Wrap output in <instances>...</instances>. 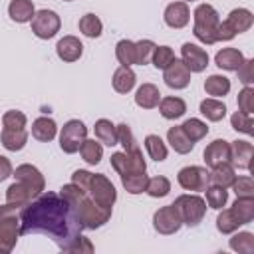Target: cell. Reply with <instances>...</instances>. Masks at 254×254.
<instances>
[{
    "instance_id": "cell-17",
    "label": "cell",
    "mask_w": 254,
    "mask_h": 254,
    "mask_svg": "<svg viewBox=\"0 0 254 254\" xmlns=\"http://www.w3.org/2000/svg\"><path fill=\"white\" fill-rule=\"evenodd\" d=\"M254 147L248 141H232L230 143V165L236 169H252Z\"/></svg>"
},
{
    "instance_id": "cell-30",
    "label": "cell",
    "mask_w": 254,
    "mask_h": 254,
    "mask_svg": "<svg viewBox=\"0 0 254 254\" xmlns=\"http://www.w3.org/2000/svg\"><path fill=\"white\" fill-rule=\"evenodd\" d=\"M0 141L4 145V149L8 151H22L28 143V133L26 129H2V135H0Z\"/></svg>"
},
{
    "instance_id": "cell-40",
    "label": "cell",
    "mask_w": 254,
    "mask_h": 254,
    "mask_svg": "<svg viewBox=\"0 0 254 254\" xmlns=\"http://www.w3.org/2000/svg\"><path fill=\"white\" fill-rule=\"evenodd\" d=\"M79 32L87 38H99L103 32V22L95 14H85L79 18Z\"/></svg>"
},
{
    "instance_id": "cell-23",
    "label": "cell",
    "mask_w": 254,
    "mask_h": 254,
    "mask_svg": "<svg viewBox=\"0 0 254 254\" xmlns=\"http://www.w3.org/2000/svg\"><path fill=\"white\" fill-rule=\"evenodd\" d=\"M137 83V73L131 69V67H125V65H119L115 71H113V77H111V85L117 93H129Z\"/></svg>"
},
{
    "instance_id": "cell-14",
    "label": "cell",
    "mask_w": 254,
    "mask_h": 254,
    "mask_svg": "<svg viewBox=\"0 0 254 254\" xmlns=\"http://www.w3.org/2000/svg\"><path fill=\"white\" fill-rule=\"evenodd\" d=\"M163 79L167 87L171 89H185L190 83V69L185 65L183 60H173L165 69H163Z\"/></svg>"
},
{
    "instance_id": "cell-25",
    "label": "cell",
    "mask_w": 254,
    "mask_h": 254,
    "mask_svg": "<svg viewBox=\"0 0 254 254\" xmlns=\"http://www.w3.org/2000/svg\"><path fill=\"white\" fill-rule=\"evenodd\" d=\"M212 171L208 173V185H216V187H222V189H228L236 175H234V167L230 163H220V165H214L210 167Z\"/></svg>"
},
{
    "instance_id": "cell-38",
    "label": "cell",
    "mask_w": 254,
    "mask_h": 254,
    "mask_svg": "<svg viewBox=\"0 0 254 254\" xmlns=\"http://www.w3.org/2000/svg\"><path fill=\"white\" fill-rule=\"evenodd\" d=\"M79 153H81V159L87 165H97L103 159V147L95 139H85L81 143V147H79Z\"/></svg>"
},
{
    "instance_id": "cell-19",
    "label": "cell",
    "mask_w": 254,
    "mask_h": 254,
    "mask_svg": "<svg viewBox=\"0 0 254 254\" xmlns=\"http://www.w3.org/2000/svg\"><path fill=\"white\" fill-rule=\"evenodd\" d=\"M202 157H204V163L208 167H214L220 163H230V143L224 139H216V141L206 145Z\"/></svg>"
},
{
    "instance_id": "cell-18",
    "label": "cell",
    "mask_w": 254,
    "mask_h": 254,
    "mask_svg": "<svg viewBox=\"0 0 254 254\" xmlns=\"http://www.w3.org/2000/svg\"><path fill=\"white\" fill-rule=\"evenodd\" d=\"M56 54L62 62H77L83 54V44L75 36H64L56 44Z\"/></svg>"
},
{
    "instance_id": "cell-15",
    "label": "cell",
    "mask_w": 254,
    "mask_h": 254,
    "mask_svg": "<svg viewBox=\"0 0 254 254\" xmlns=\"http://www.w3.org/2000/svg\"><path fill=\"white\" fill-rule=\"evenodd\" d=\"M42 192L38 189H34L32 185H28L24 181H16L6 189V202H10V204H14L18 208H24L26 204H30Z\"/></svg>"
},
{
    "instance_id": "cell-57",
    "label": "cell",
    "mask_w": 254,
    "mask_h": 254,
    "mask_svg": "<svg viewBox=\"0 0 254 254\" xmlns=\"http://www.w3.org/2000/svg\"><path fill=\"white\" fill-rule=\"evenodd\" d=\"M64 2H71V0H64Z\"/></svg>"
},
{
    "instance_id": "cell-31",
    "label": "cell",
    "mask_w": 254,
    "mask_h": 254,
    "mask_svg": "<svg viewBox=\"0 0 254 254\" xmlns=\"http://www.w3.org/2000/svg\"><path fill=\"white\" fill-rule=\"evenodd\" d=\"M230 208L240 224H250L254 218V196H236Z\"/></svg>"
},
{
    "instance_id": "cell-54",
    "label": "cell",
    "mask_w": 254,
    "mask_h": 254,
    "mask_svg": "<svg viewBox=\"0 0 254 254\" xmlns=\"http://www.w3.org/2000/svg\"><path fill=\"white\" fill-rule=\"evenodd\" d=\"M91 175L93 173H89V171H85V169H77V171H73V175H71V183H75V185H79L81 189H89V181H91Z\"/></svg>"
},
{
    "instance_id": "cell-49",
    "label": "cell",
    "mask_w": 254,
    "mask_h": 254,
    "mask_svg": "<svg viewBox=\"0 0 254 254\" xmlns=\"http://www.w3.org/2000/svg\"><path fill=\"white\" fill-rule=\"evenodd\" d=\"M155 46L157 44L153 40H139V42H135V52H137V64L139 65H145V64L151 62Z\"/></svg>"
},
{
    "instance_id": "cell-2",
    "label": "cell",
    "mask_w": 254,
    "mask_h": 254,
    "mask_svg": "<svg viewBox=\"0 0 254 254\" xmlns=\"http://www.w3.org/2000/svg\"><path fill=\"white\" fill-rule=\"evenodd\" d=\"M192 34L198 42L212 46L218 42V24H220V16L218 12L210 6V4H198L192 12Z\"/></svg>"
},
{
    "instance_id": "cell-53",
    "label": "cell",
    "mask_w": 254,
    "mask_h": 254,
    "mask_svg": "<svg viewBox=\"0 0 254 254\" xmlns=\"http://www.w3.org/2000/svg\"><path fill=\"white\" fill-rule=\"evenodd\" d=\"M236 73H238V81H242L244 85H252L254 83V60L244 58V62L238 65Z\"/></svg>"
},
{
    "instance_id": "cell-9",
    "label": "cell",
    "mask_w": 254,
    "mask_h": 254,
    "mask_svg": "<svg viewBox=\"0 0 254 254\" xmlns=\"http://www.w3.org/2000/svg\"><path fill=\"white\" fill-rule=\"evenodd\" d=\"M87 194L101 206H113L115 200H117V190L113 187V183L97 173V175H91V181H89V189H87Z\"/></svg>"
},
{
    "instance_id": "cell-22",
    "label": "cell",
    "mask_w": 254,
    "mask_h": 254,
    "mask_svg": "<svg viewBox=\"0 0 254 254\" xmlns=\"http://www.w3.org/2000/svg\"><path fill=\"white\" fill-rule=\"evenodd\" d=\"M34 14H36V8H34V2L32 0H12L10 6H8V16L16 24H28V22H32Z\"/></svg>"
},
{
    "instance_id": "cell-48",
    "label": "cell",
    "mask_w": 254,
    "mask_h": 254,
    "mask_svg": "<svg viewBox=\"0 0 254 254\" xmlns=\"http://www.w3.org/2000/svg\"><path fill=\"white\" fill-rule=\"evenodd\" d=\"M26 123H28V119H26V115L22 111L10 109V111H6L2 115V125L6 129H26Z\"/></svg>"
},
{
    "instance_id": "cell-36",
    "label": "cell",
    "mask_w": 254,
    "mask_h": 254,
    "mask_svg": "<svg viewBox=\"0 0 254 254\" xmlns=\"http://www.w3.org/2000/svg\"><path fill=\"white\" fill-rule=\"evenodd\" d=\"M228 246L234 250V252H240V254H252L254 252V234L252 232H232V238L228 240Z\"/></svg>"
},
{
    "instance_id": "cell-47",
    "label": "cell",
    "mask_w": 254,
    "mask_h": 254,
    "mask_svg": "<svg viewBox=\"0 0 254 254\" xmlns=\"http://www.w3.org/2000/svg\"><path fill=\"white\" fill-rule=\"evenodd\" d=\"M173 60H175L173 48H169V46H155L153 56H151V64H153L157 69H165Z\"/></svg>"
},
{
    "instance_id": "cell-34",
    "label": "cell",
    "mask_w": 254,
    "mask_h": 254,
    "mask_svg": "<svg viewBox=\"0 0 254 254\" xmlns=\"http://www.w3.org/2000/svg\"><path fill=\"white\" fill-rule=\"evenodd\" d=\"M200 113L208 121H222L226 115V105L218 97H208V99L200 101Z\"/></svg>"
},
{
    "instance_id": "cell-43",
    "label": "cell",
    "mask_w": 254,
    "mask_h": 254,
    "mask_svg": "<svg viewBox=\"0 0 254 254\" xmlns=\"http://www.w3.org/2000/svg\"><path fill=\"white\" fill-rule=\"evenodd\" d=\"M204 192H206V200H204V202H206L210 208H214V210H220V208L228 202V190L222 189V187L210 185V187L204 189Z\"/></svg>"
},
{
    "instance_id": "cell-24",
    "label": "cell",
    "mask_w": 254,
    "mask_h": 254,
    "mask_svg": "<svg viewBox=\"0 0 254 254\" xmlns=\"http://www.w3.org/2000/svg\"><path fill=\"white\" fill-rule=\"evenodd\" d=\"M58 135V125L52 117H38L32 121V137L42 141V143H50L54 137Z\"/></svg>"
},
{
    "instance_id": "cell-20",
    "label": "cell",
    "mask_w": 254,
    "mask_h": 254,
    "mask_svg": "<svg viewBox=\"0 0 254 254\" xmlns=\"http://www.w3.org/2000/svg\"><path fill=\"white\" fill-rule=\"evenodd\" d=\"M242 62H244V54L238 48H222L214 56V64L218 65V69L224 71H236Z\"/></svg>"
},
{
    "instance_id": "cell-46",
    "label": "cell",
    "mask_w": 254,
    "mask_h": 254,
    "mask_svg": "<svg viewBox=\"0 0 254 254\" xmlns=\"http://www.w3.org/2000/svg\"><path fill=\"white\" fill-rule=\"evenodd\" d=\"M60 196H62L64 200H67L69 204L77 206V204L87 196V190L81 189V187L75 185V183H67V185H64V187L60 189Z\"/></svg>"
},
{
    "instance_id": "cell-35",
    "label": "cell",
    "mask_w": 254,
    "mask_h": 254,
    "mask_svg": "<svg viewBox=\"0 0 254 254\" xmlns=\"http://www.w3.org/2000/svg\"><path fill=\"white\" fill-rule=\"evenodd\" d=\"M115 58L121 65L131 67L137 64V52H135V42L131 40H119L115 44Z\"/></svg>"
},
{
    "instance_id": "cell-32",
    "label": "cell",
    "mask_w": 254,
    "mask_h": 254,
    "mask_svg": "<svg viewBox=\"0 0 254 254\" xmlns=\"http://www.w3.org/2000/svg\"><path fill=\"white\" fill-rule=\"evenodd\" d=\"M119 177H121L123 189L129 194H141V192H145L147 183H149L147 171H143V173H127V175H119Z\"/></svg>"
},
{
    "instance_id": "cell-3",
    "label": "cell",
    "mask_w": 254,
    "mask_h": 254,
    "mask_svg": "<svg viewBox=\"0 0 254 254\" xmlns=\"http://www.w3.org/2000/svg\"><path fill=\"white\" fill-rule=\"evenodd\" d=\"M20 236V208L10 202L0 204V254L12 252Z\"/></svg>"
},
{
    "instance_id": "cell-52",
    "label": "cell",
    "mask_w": 254,
    "mask_h": 254,
    "mask_svg": "<svg viewBox=\"0 0 254 254\" xmlns=\"http://www.w3.org/2000/svg\"><path fill=\"white\" fill-rule=\"evenodd\" d=\"M95 248H93V244H91V240L89 238H85V236H77L64 252H71V254H91Z\"/></svg>"
},
{
    "instance_id": "cell-10",
    "label": "cell",
    "mask_w": 254,
    "mask_h": 254,
    "mask_svg": "<svg viewBox=\"0 0 254 254\" xmlns=\"http://www.w3.org/2000/svg\"><path fill=\"white\" fill-rule=\"evenodd\" d=\"M177 183L190 192H200L208 187V171L206 167H198V165H189L183 167L177 173Z\"/></svg>"
},
{
    "instance_id": "cell-45",
    "label": "cell",
    "mask_w": 254,
    "mask_h": 254,
    "mask_svg": "<svg viewBox=\"0 0 254 254\" xmlns=\"http://www.w3.org/2000/svg\"><path fill=\"white\" fill-rule=\"evenodd\" d=\"M230 125L234 131L238 133H244V135H252L254 133V119L250 113H242V111H234L230 115Z\"/></svg>"
},
{
    "instance_id": "cell-16",
    "label": "cell",
    "mask_w": 254,
    "mask_h": 254,
    "mask_svg": "<svg viewBox=\"0 0 254 254\" xmlns=\"http://www.w3.org/2000/svg\"><path fill=\"white\" fill-rule=\"evenodd\" d=\"M163 20H165V24H167L169 28H173V30L185 28V26L190 22V10H189L187 2H171V4L165 8Z\"/></svg>"
},
{
    "instance_id": "cell-13",
    "label": "cell",
    "mask_w": 254,
    "mask_h": 254,
    "mask_svg": "<svg viewBox=\"0 0 254 254\" xmlns=\"http://www.w3.org/2000/svg\"><path fill=\"white\" fill-rule=\"evenodd\" d=\"M181 60L190 69V73H200L208 65V54H206V50L200 48V46H196V44H190V42H185L181 46Z\"/></svg>"
},
{
    "instance_id": "cell-1",
    "label": "cell",
    "mask_w": 254,
    "mask_h": 254,
    "mask_svg": "<svg viewBox=\"0 0 254 254\" xmlns=\"http://www.w3.org/2000/svg\"><path fill=\"white\" fill-rule=\"evenodd\" d=\"M22 234H46L64 252L83 230L77 206L64 200L58 192H42L20 208Z\"/></svg>"
},
{
    "instance_id": "cell-21",
    "label": "cell",
    "mask_w": 254,
    "mask_h": 254,
    "mask_svg": "<svg viewBox=\"0 0 254 254\" xmlns=\"http://www.w3.org/2000/svg\"><path fill=\"white\" fill-rule=\"evenodd\" d=\"M12 175L16 177V181H24V183L32 185L34 189H38L40 192H44V189H46V179L40 173V169H36L34 165H28V163L18 165Z\"/></svg>"
},
{
    "instance_id": "cell-28",
    "label": "cell",
    "mask_w": 254,
    "mask_h": 254,
    "mask_svg": "<svg viewBox=\"0 0 254 254\" xmlns=\"http://www.w3.org/2000/svg\"><path fill=\"white\" fill-rule=\"evenodd\" d=\"M167 143H169V145L173 147V151L179 153V155H187V153H190V151L194 149V143L183 133L181 125L171 127V129L167 131Z\"/></svg>"
},
{
    "instance_id": "cell-37",
    "label": "cell",
    "mask_w": 254,
    "mask_h": 254,
    "mask_svg": "<svg viewBox=\"0 0 254 254\" xmlns=\"http://www.w3.org/2000/svg\"><path fill=\"white\" fill-rule=\"evenodd\" d=\"M181 129H183V133H185L192 143H196V141H200V139H204V137L208 135V125H206L202 119H196V117L187 119V121L181 125Z\"/></svg>"
},
{
    "instance_id": "cell-26",
    "label": "cell",
    "mask_w": 254,
    "mask_h": 254,
    "mask_svg": "<svg viewBox=\"0 0 254 254\" xmlns=\"http://www.w3.org/2000/svg\"><path fill=\"white\" fill-rule=\"evenodd\" d=\"M161 101V91L153 83H143L135 93V103L143 109H155Z\"/></svg>"
},
{
    "instance_id": "cell-6",
    "label": "cell",
    "mask_w": 254,
    "mask_h": 254,
    "mask_svg": "<svg viewBox=\"0 0 254 254\" xmlns=\"http://www.w3.org/2000/svg\"><path fill=\"white\" fill-rule=\"evenodd\" d=\"M111 210H113V206H101V204H97L89 194L77 204L79 220H81L83 228H89V230L101 228V226L111 218Z\"/></svg>"
},
{
    "instance_id": "cell-51",
    "label": "cell",
    "mask_w": 254,
    "mask_h": 254,
    "mask_svg": "<svg viewBox=\"0 0 254 254\" xmlns=\"http://www.w3.org/2000/svg\"><path fill=\"white\" fill-rule=\"evenodd\" d=\"M230 187H232V190L236 192V196H254V181H252V177H248V175L236 177Z\"/></svg>"
},
{
    "instance_id": "cell-27",
    "label": "cell",
    "mask_w": 254,
    "mask_h": 254,
    "mask_svg": "<svg viewBox=\"0 0 254 254\" xmlns=\"http://www.w3.org/2000/svg\"><path fill=\"white\" fill-rule=\"evenodd\" d=\"M157 107H159V111H161V115L165 119H179L187 111V103L181 97H175V95L161 97V101H159Z\"/></svg>"
},
{
    "instance_id": "cell-11",
    "label": "cell",
    "mask_w": 254,
    "mask_h": 254,
    "mask_svg": "<svg viewBox=\"0 0 254 254\" xmlns=\"http://www.w3.org/2000/svg\"><path fill=\"white\" fill-rule=\"evenodd\" d=\"M111 167L117 175H127V173H143L147 171V163L143 159V151H119L111 155Z\"/></svg>"
},
{
    "instance_id": "cell-4",
    "label": "cell",
    "mask_w": 254,
    "mask_h": 254,
    "mask_svg": "<svg viewBox=\"0 0 254 254\" xmlns=\"http://www.w3.org/2000/svg\"><path fill=\"white\" fill-rule=\"evenodd\" d=\"M173 206L179 212V218L187 226H198L206 214V202L198 194H181L175 198Z\"/></svg>"
},
{
    "instance_id": "cell-12",
    "label": "cell",
    "mask_w": 254,
    "mask_h": 254,
    "mask_svg": "<svg viewBox=\"0 0 254 254\" xmlns=\"http://www.w3.org/2000/svg\"><path fill=\"white\" fill-rule=\"evenodd\" d=\"M183 226L181 218H179V212L173 204H167V206H161L155 214H153V228L159 232V234H175L179 232Z\"/></svg>"
},
{
    "instance_id": "cell-41",
    "label": "cell",
    "mask_w": 254,
    "mask_h": 254,
    "mask_svg": "<svg viewBox=\"0 0 254 254\" xmlns=\"http://www.w3.org/2000/svg\"><path fill=\"white\" fill-rule=\"evenodd\" d=\"M238 226H242V224L234 216L232 208H220V214L216 216V228H218V232L232 234L234 230H238Z\"/></svg>"
},
{
    "instance_id": "cell-56",
    "label": "cell",
    "mask_w": 254,
    "mask_h": 254,
    "mask_svg": "<svg viewBox=\"0 0 254 254\" xmlns=\"http://www.w3.org/2000/svg\"><path fill=\"white\" fill-rule=\"evenodd\" d=\"M183 2H196V0H183Z\"/></svg>"
},
{
    "instance_id": "cell-55",
    "label": "cell",
    "mask_w": 254,
    "mask_h": 254,
    "mask_svg": "<svg viewBox=\"0 0 254 254\" xmlns=\"http://www.w3.org/2000/svg\"><path fill=\"white\" fill-rule=\"evenodd\" d=\"M12 173H14V167H12L10 159L4 157V155H0V183L6 181L8 177H12Z\"/></svg>"
},
{
    "instance_id": "cell-39",
    "label": "cell",
    "mask_w": 254,
    "mask_h": 254,
    "mask_svg": "<svg viewBox=\"0 0 254 254\" xmlns=\"http://www.w3.org/2000/svg\"><path fill=\"white\" fill-rule=\"evenodd\" d=\"M145 149H147L149 157H151L153 161H157V163L165 161L167 155H169V149H167L165 141H163L159 135H147V137H145Z\"/></svg>"
},
{
    "instance_id": "cell-8",
    "label": "cell",
    "mask_w": 254,
    "mask_h": 254,
    "mask_svg": "<svg viewBox=\"0 0 254 254\" xmlns=\"http://www.w3.org/2000/svg\"><path fill=\"white\" fill-rule=\"evenodd\" d=\"M30 24H32V32H34L36 38H40V40H50V38H54V36L60 32L62 20H60V16H58L54 10L44 8V10H38V12L34 14V18H32Z\"/></svg>"
},
{
    "instance_id": "cell-44",
    "label": "cell",
    "mask_w": 254,
    "mask_h": 254,
    "mask_svg": "<svg viewBox=\"0 0 254 254\" xmlns=\"http://www.w3.org/2000/svg\"><path fill=\"white\" fill-rule=\"evenodd\" d=\"M117 127V145L123 147V151L127 153H133V151H139V145L135 141V135L131 131V127L127 123H119L115 125Z\"/></svg>"
},
{
    "instance_id": "cell-7",
    "label": "cell",
    "mask_w": 254,
    "mask_h": 254,
    "mask_svg": "<svg viewBox=\"0 0 254 254\" xmlns=\"http://www.w3.org/2000/svg\"><path fill=\"white\" fill-rule=\"evenodd\" d=\"M87 139V127L81 119H69L64 123L60 131V149L67 155H73L79 151L81 143Z\"/></svg>"
},
{
    "instance_id": "cell-42",
    "label": "cell",
    "mask_w": 254,
    "mask_h": 254,
    "mask_svg": "<svg viewBox=\"0 0 254 254\" xmlns=\"http://www.w3.org/2000/svg\"><path fill=\"white\" fill-rule=\"evenodd\" d=\"M145 192L149 196H153V198H163V196H167L171 192V181L167 177H163V175L153 177V179H149Z\"/></svg>"
},
{
    "instance_id": "cell-5",
    "label": "cell",
    "mask_w": 254,
    "mask_h": 254,
    "mask_svg": "<svg viewBox=\"0 0 254 254\" xmlns=\"http://www.w3.org/2000/svg\"><path fill=\"white\" fill-rule=\"evenodd\" d=\"M254 24V16L250 10L246 8H234L226 20H222L218 24V42H230L234 36L244 34L252 28Z\"/></svg>"
},
{
    "instance_id": "cell-29",
    "label": "cell",
    "mask_w": 254,
    "mask_h": 254,
    "mask_svg": "<svg viewBox=\"0 0 254 254\" xmlns=\"http://www.w3.org/2000/svg\"><path fill=\"white\" fill-rule=\"evenodd\" d=\"M93 131H95V139L101 145H107V147L117 145V127L109 119H105V117L97 119L93 125Z\"/></svg>"
},
{
    "instance_id": "cell-50",
    "label": "cell",
    "mask_w": 254,
    "mask_h": 254,
    "mask_svg": "<svg viewBox=\"0 0 254 254\" xmlns=\"http://www.w3.org/2000/svg\"><path fill=\"white\" fill-rule=\"evenodd\" d=\"M238 111L242 113H250L254 111V87L252 85H244L238 93Z\"/></svg>"
},
{
    "instance_id": "cell-33",
    "label": "cell",
    "mask_w": 254,
    "mask_h": 254,
    "mask_svg": "<svg viewBox=\"0 0 254 254\" xmlns=\"http://www.w3.org/2000/svg\"><path fill=\"white\" fill-rule=\"evenodd\" d=\"M204 91L210 97H224L230 91V79L224 77V75H220V73H212L204 81Z\"/></svg>"
}]
</instances>
